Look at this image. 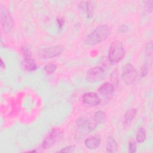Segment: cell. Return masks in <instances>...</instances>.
<instances>
[{"label": "cell", "mask_w": 153, "mask_h": 153, "mask_svg": "<svg viewBox=\"0 0 153 153\" xmlns=\"http://www.w3.org/2000/svg\"><path fill=\"white\" fill-rule=\"evenodd\" d=\"M136 139L137 142L139 143H142L145 141L146 139V131L144 128L140 127L137 130L136 135Z\"/></svg>", "instance_id": "obj_16"}, {"label": "cell", "mask_w": 153, "mask_h": 153, "mask_svg": "<svg viewBox=\"0 0 153 153\" xmlns=\"http://www.w3.org/2000/svg\"><path fill=\"white\" fill-rule=\"evenodd\" d=\"M136 151V142L131 140L129 142L128 144V152H134Z\"/></svg>", "instance_id": "obj_19"}, {"label": "cell", "mask_w": 153, "mask_h": 153, "mask_svg": "<svg viewBox=\"0 0 153 153\" xmlns=\"http://www.w3.org/2000/svg\"><path fill=\"white\" fill-rule=\"evenodd\" d=\"M121 76L123 81L126 84L130 85L136 81L137 76V72L134 66L128 63L123 66Z\"/></svg>", "instance_id": "obj_3"}, {"label": "cell", "mask_w": 153, "mask_h": 153, "mask_svg": "<svg viewBox=\"0 0 153 153\" xmlns=\"http://www.w3.org/2000/svg\"><path fill=\"white\" fill-rule=\"evenodd\" d=\"M105 70L100 66H94L90 68L87 73L86 79L89 82H99L103 79L105 76Z\"/></svg>", "instance_id": "obj_8"}, {"label": "cell", "mask_w": 153, "mask_h": 153, "mask_svg": "<svg viewBox=\"0 0 153 153\" xmlns=\"http://www.w3.org/2000/svg\"><path fill=\"white\" fill-rule=\"evenodd\" d=\"M114 91V85L109 82L103 83L99 88V94L105 99H109L113 95Z\"/></svg>", "instance_id": "obj_11"}, {"label": "cell", "mask_w": 153, "mask_h": 153, "mask_svg": "<svg viewBox=\"0 0 153 153\" xmlns=\"http://www.w3.org/2000/svg\"><path fill=\"white\" fill-rule=\"evenodd\" d=\"M75 148V146L74 145H71V146H68L67 147L64 148L63 149H61L59 152H72L74 151Z\"/></svg>", "instance_id": "obj_20"}, {"label": "cell", "mask_w": 153, "mask_h": 153, "mask_svg": "<svg viewBox=\"0 0 153 153\" xmlns=\"http://www.w3.org/2000/svg\"><path fill=\"white\" fill-rule=\"evenodd\" d=\"M145 53H146V57H152V42L150 41L149 42H148L146 45L145 47Z\"/></svg>", "instance_id": "obj_18"}, {"label": "cell", "mask_w": 153, "mask_h": 153, "mask_svg": "<svg viewBox=\"0 0 153 153\" xmlns=\"http://www.w3.org/2000/svg\"><path fill=\"white\" fill-rule=\"evenodd\" d=\"M22 51L23 55L24 68L28 71H35L37 69V65L32 56L30 48L26 46H24L22 48Z\"/></svg>", "instance_id": "obj_6"}, {"label": "cell", "mask_w": 153, "mask_h": 153, "mask_svg": "<svg viewBox=\"0 0 153 153\" xmlns=\"http://www.w3.org/2000/svg\"><path fill=\"white\" fill-rule=\"evenodd\" d=\"M57 22L58 23L59 26V30H61L65 24V19L63 17H59L57 19Z\"/></svg>", "instance_id": "obj_21"}, {"label": "cell", "mask_w": 153, "mask_h": 153, "mask_svg": "<svg viewBox=\"0 0 153 153\" xmlns=\"http://www.w3.org/2000/svg\"><path fill=\"white\" fill-rule=\"evenodd\" d=\"M62 136V131L59 128H53L47 134L42 143V148L48 149L52 146Z\"/></svg>", "instance_id": "obj_9"}, {"label": "cell", "mask_w": 153, "mask_h": 153, "mask_svg": "<svg viewBox=\"0 0 153 153\" xmlns=\"http://www.w3.org/2000/svg\"><path fill=\"white\" fill-rule=\"evenodd\" d=\"M100 140L99 137L93 136L87 138L84 142L85 146L89 149H95L100 145Z\"/></svg>", "instance_id": "obj_13"}, {"label": "cell", "mask_w": 153, "mask_h": 153, "mask_svg": "<svg viewBox=\"0 0 153 153\" xmlns=\"http://www.w3.org/2000/svg\"><path fill=\"white\" fill-rule=\"evenodd\" d=\"M145 3H146V4H145V8H146V10L148 13H151V12L152 11V1H146Z\"/></svg>", "instance_id": "obj_22"}, {"label": "cell", "mask_w": 153, "mask_h": 153, "mask_svg": "<svg viewBox=\"0 0 153 153\" xmlns=\"http://www.w3.org/2000/svg\"><path fill=\"white\" fill-rule=\"evenodd\" d=\"M137 112V109L135 108L128 109L124 116V123L126 124H130L134 118Z\"/></svg>", "instance_id": "obj_14"}, {"label": "cell", "mask_w": 153, "mask_h": 153, "mask_svg": "<svg viewBox=\"0 0 153 153\" xmlns=\"http://www.w3.org/2000/svg\"><path fill=\"white\" fill-rule=\"evenodd\" d=\"M44 70L47 74H52L56 70V65L54 63H48L44 66Z\"/></svg>", "instance_id": "obj_17"}, {"label": "cell", "mask_w": 153, "mask_h": 153, "mask_svg": "<svg viewBox=\"0 0 153 153\" xmlns=\"http://www.w3.org/2000/svg\"><path fill=\"white\" fill-rule=\"evenodd\" d=\"M128 29V26L126 25H121L118 27V31L120 33H125V32H126L127 31Z\"/></svg>", "instance_id": "obj_23"}, {"label": "cell", "mask_w": 153, "mask_h": 153, "mask_svg": "<svg viewBox=\"0 0 153 153\" xmlns=\"http://www.w3.org/2000/svg\"><path fill=\"white\" fill-rule=\"evenodd\" d=\"M0 14H1V22L2 29L4 32L8 33L12 30L14 25V22L13 19V17H11L8 10L6 9L2 5L1 6Z\"/></svg>", "instance_id": "obj_5"}, {"label": "cell", "mask_w": 153, "mask_h": 153, "mask_svg": "<svg viewBox=\"0 0 153 153\" xmlns=\"http://www.w3.org/2000/svg\"><path fill=\"white\" fill-rule=\"evenodd\" d=\"M106 120V114L102 111L96 112L90 120L86 123V128L88 132L93 131L98 125L101 124L105 122Z\"/></svg>", "instance_id": "obj_7"}, {"label": "cell", "mask_w": 153, "mask_h": 153, "mask_svg": "<svg viewBox=\"0 0 153 153\" xmlns=\"http://www.w3.org/2000/svg\"><path fill=\"white\" fill-rule=\"evenodd\" d=\"M95 5L94 1H82L79 4V7L86 14L87 17L90 18L93 15Z\"/></svg>", "instance_id": "obj_12"}, {"label": "cell", "mask_w": 153, "mask_h": 153, "mask_svg": "<svg viewBox=\"0 0 153 153\" xmlns=\"http://www.w3.org/2000/svg\"><path fill=\"white\" fill-rule=\"evenodd\" d=\"M106 151L108 152H115L117 151V143L114 137H108L106 145Z\"/></svg>", "instance_id": "obj_15"}, {"label": "cell", "mask_w": 153, "mask_h": 153, "mask_svg": "<svg viewBox=\"0 0 153 153\" xmlns=\"http://www.w3.org/2000/svg\"><path fill=\"white\" fill-rule=\"evenodd\" d=\"M82 102L84 105L93 107L96 106L100 103V99L99 96L94 92H87L85 93L82 97Z\"/></svg>", "instance_id": "obj_10"}, {"label": "cell", "mask_w": 153, "mask_h": 153, "mask_svg": "<svg viewBox=\"0 0 153 153\" xmlns=\"http://www.w3.org/2000/svg\"><path fill=\"white\" fill-rule=\"evenodd\" d=\"M110 33L111 28L108 25H100L85 38L84 42L87 45H97L106 40Z\"/></svg>", "instance_id": "obj_1"}, {"label": "cell", "mask_w": 153, "mask_h": 153, "mask_svg": "<svg viewBox=\"0 0 153 153\" xmlns=\"http://www.w3.org/2000/svg\"><path fill=\"white\" fill-rule=\"evenodd\" d=\"M65 51L62 45H53L41 49L38 51V56L41 59H51L61 54Z\"/></svg>", "instance_id": "obj_4"}, {"label": "cell", "mask_w": 153, "mask_h": 153, "mask_svg": "<svg viewBox=\"0 0 153 153\" xmlns=\"http://www.w3.org/2000/svg\"><path fill=\"white\" fill-rule=\"evenodd\" d=\"M1 66L2 68H5V64L4 63V62H3V60H2V59H1Z\"/></svg>", "instance_id": "obj_24"}, {"label": "cell", "mask_w": 153, "mask_h": 153, "mask_svg": "<svg viewBox=\"0 0 153 153\" xmlns=\"http://www.w3.org/2000/svg\"><path fill=\"white\" fill-rule=\"evenodd\" d=\"M125 50L121 42L115 41L111 43L108 53V58L111 62H118L123 58Z\"/></svg>", "instance_id": "obj_2"}]
</instances>
